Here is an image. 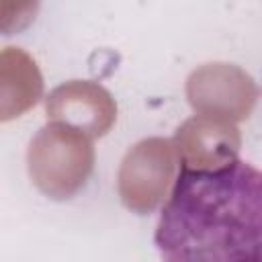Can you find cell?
<instances>
[{
	"label": "cell",
	"instance_id": "6da1fadb",
	"mask_svg": "<svg viewBox=\"0 0 262 262\" xmlns=\"http://www.w3.org/2000/svg\"><path fill=\"white\" fill-rule=\"evenodd\" d=\"M260 217L262 174L252 164L182 166L154 244L162 262H262Z\"/></svg>",
	"mask_w": 262,
	"mask_h": 262
}]
</instances>
